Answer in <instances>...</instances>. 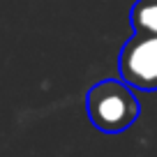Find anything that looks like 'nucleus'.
<instances>
[{
	"label": "nucleus",
	"instance_id": "nucleus-2",
	"mask_svg": "<svg viewBox=\"0 0 157 157\" xmlns=\"http://www.w3.org/2000/svg\"><path fill=\"white\" fill-rule=\"evenodd\" d=\"M118 72L132 88L143 93L157 90V35L134 30V35L120 49Z\"/></svg>",
	"mask_w": 157,
	"mask_h": 157
},
{
	"label": "nucleus",
	"instance_id": "nucleus-3",
	"mask_svg": "<svg viewBox=\"0 0 157 157\" xmlns=\"http://www.w3.org/2000/svg\"><path fill=\"white\" fill-rule=\"evenodd\" d=\"M129 23L136 33L157 35V0H136L129 10Z\"/></svg>",
	"mask_w": 157,
	"mask_h": 157
},
{
	"label": "nucleus",
	"instance_id": "nucleus-1",
	"mask_svg": "<svg viewBox=\"0 0 157 157\" xmlns=\"http://www.w3.org/2000/svg\"><path fill=\"white\" fill-rule=\"evenodd\" d=\"M86 109L93 127L104 134L125 132L141 116V102L123 78L97 81L86 95Z\"/></svg>",
	"mask_w": 157,
	"mask_h": 157
}]
</instances>
